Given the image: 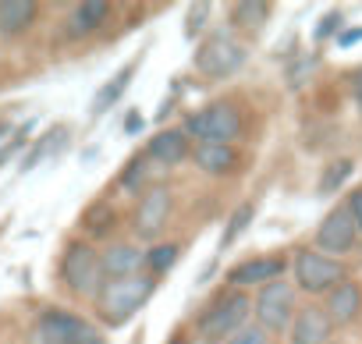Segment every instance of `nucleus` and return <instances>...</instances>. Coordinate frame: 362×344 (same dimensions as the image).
I'll use <instances>...</instances> for the list:
<instances>
[{
  "label": "nucleus",
  "instance_id": "obj_1",
  "mask_svg": "<svg viewBox=\"0 0 362 344\" xmlns=\"http://www.w3.org/2000/svg\"><path fill=\"white\" fill-rule=\"evenodd\" d=\"M156 287H160V280L153 273H135V277L107 280L103 291H100V298L93 302L100 323L110 326V330L114 326H124L128 319H135L146 309V302L156 295Z\"/></svg>",
  "mask_w": 362,
  "mask_h": 344
},
{
  "label": "nucleus",
  "instance_id": "obj_2",
  "mask_svg": "<svg viewBox=\"0 0 362 344\" xmlns=\"http://www.w3.org/2000/svg\"><path fill=\"white\" fill-rule=\"evenodd\" d=\"M252 323V295L249 291H231L224 287L206 302V309L196 316V337L203 344H224L235 337L242 326Z\"/></svg>",
  "mask_w": 362,
  "mask_h": 344
},
{
  "label": "nucleus",
  "instance_id": "obj_3",
  "mask_svg": "<svg viewBox=\"0 0 362 344\" xmlns=\"http://www.w3.org/2000/svg\"><path fill=\"white\" fill-rule=\"evenodd\" d=\"M57 273H61V284L75 298H89V302H96L100 291H103V284H107L100 249L93 242H86V238H75V242L64 245L61 263H57Z\"/></svg>",
  "mask_w": 362,
  "mask_h": 344
},
{
  "label": "nucleus",
  "instance_id": "obj_4",
  "mask_svg": "<svg viewBox=\"0 0 362 344\" xmlns=\"http://www.w3.org/2000/svg\"><path fill=\"white\" fill-rule=\"evenodd\" d=\"M181 128L189 131V138L196 146L199 142H228V146H235L245 135V114L231 100H214V103L185 114V124Z\"/></svg>",
  "mask_w": 362,
  "mask_h": 344
},
{
  "label": "nucleus",
  "instance_id": "obj_5",
  "mask_svg": "<svg viewBox=\"0 0 362 344\" xmlns=\"http://www.w3.org/2000/svg\"><path fill=\"white\" fill-rule=\"evenodd\" d=\"M341 280H348V266L344 259L323 256L320 249H298L291 256V284L298 287V295L309 298H327Z\"/></svg>",
  "mask_w": 362,
  "mask_h": 344
},
{
  "label": "nucleus",
  "instance_id": "obj_6",
  "mask_svg": "<svg viewBox=\"0 0 362 344\" xmlns=\"http://www.w3.org/2000/svg\"><path fill=\"white\" fill-rule=\"evenodd\" d=\"M249 61V47L235 36V32H210L196 43V54H192V68L217 82V78H231L235 71H242V64Z\"/></svg>",
  "mask_w": 362,
  "mask_h": 344
},
{
  "label": "nucleus",
  "instance_id": "obj_7",
  "mask_svg": "<svg viewBox=\"0 0 362 344\" xmlns=\"http://www.w3.org/2000/svg\"><path fill=\"white\" fill-rule=\"evenodd\" d=\"M302 305H298V287L284 277V280H274V284H267V287H259L256 295H252V316H256V323L274 337H281V333H288V326H291V319H295V312H298Z\"/></svg>",
  "mask_w": 362,
  "mask_h": 344
},
{
  "label": "nucleus",
  "instance_id": "obj_8",
  "mask_svg": "<svg viewBox=\"0 0 362 344\" xmlns=\"http://www.w3.org/2000/svg\"><path fill=\"white\" fill-rule=\"evenodd\" d=\"M36 340L40 344H107L103 330L82 319L68 309H47L36 319Z\"/></svg>",
  "mask_w": 362,
  "mask_h": 344
},
{
  "label": "nucleus",
  "instance_id": "obj_9",
  "mask_svg": "<svg viewBox=\"0 0 362 344\" xmlns=\"http://www.w3.org/2000/svg\"><path fill=\"white\" fill-rule=\"evenodd\" d=\"M170 217H174V192H170V185H149L139 196L135 210H132V235L139 242H153L156 245L160 235L167 231Z\"/></svg>",
  "mask_w": 362,
  "mask_h": 344
},
{
  "label": "nucleus",
  "instance_id": "obj_10",
  "mask_svg": "<svg viewBox=\"0 0 362 344\" xmlns=\"http://www.w3.org/2000/svg\"><path fill=\"white\" fill-rule=\"evenodd\" d=\"M291 270V259L284 252H259V256H249L242 263H235L228 273H224V287L231 291H259L274 280H284V273Z\"/></svg>",
  "mask_w": 362,
  "mask_h": 344
},
{
  "label": "nucleus",
  "instance_id": "obj_11",
  "mask_svg": "<svg viewBox=\"0 0 362 344\" xmlns=\"http://www.w3.org/2000/svg\"><path fill=\"white\" fill-rule=\"evenodd\" d=\"M362 231L348 210V203H337L316 227V238H313V249H320L323 256H334V259H344L348 252H355Z\"/></svg>",
  "mask_w": 362,
  "mask_h": 344
},
{
  "label": "nucleus",
  "instance_id": "obj_12",
  "mask_svg": "<svg viewBox=\"0 0 362 344\" xmlns=\"http://www.w3.org/2000/svg\"><path fill=\"white\" fill-rule=\"evenodd\" d=\"M334 333H337V326L327 316V309L309 302L295 312V319L288 326V344H330V340H337Z\"/></svg>",
  "mask_w": 362,
  "mask_h": 344
},
{
  "label": "nucleus",
  "instance_id": "obj_13",
  "mask_svg": "<svg viewBox=\"0 0 362 344\" xmlns=\"http://www.w3.org/2000/svg\"><path fill=\"white\" fill-rule=\"evenodd\" d=\"M192 149H196V142L189 138L185 128H160L156 135H149L142 153L160 167H181L185 160H192Z\"/></svg>",
  "mask_w": 362,
  "mask_h": 344
},
{
  "label": "nucleus",
  "instance_id": "obj_14",
  "mask_svg": "<svg viewBox=\"0 0 362 344\" xmlns=\"http://www.w3.org/2000/svg\"><path fill=\"white\" fill-rule=\"evenodd\" d=\"M192 163L206 178H231L242 170V153L228 142H199L192 149Z\"/></svg>",
  "mask_w": 362,
  "mask_h": 344
},
{
  "label": "nucleus",
  "instance_id": "obj_15",
  "mask_svg": "<svg viewBox=\"0 0 362 344\" xmlns=\"http://www.w3.org/2000/svg\"><path fill=\"white\" fill-rule=\"evenodd\" d=\"M103 259V273L107 280H121V277H135L146 273V249L139 242H107L100 249Z\"/></svg>",
  "mask_w": 362,
  "mask_h": 344
},
{
  "label": "nucleus",
  "instance_id": "obj_16",
  "mask_svg": "<svg viewBox=\"0 0 362 344\" xmlns=\"http://www.w3.org/2000/svg\"><path fill=\"white\" fill-rule=\"evenodd\" d=\"M323 309H327V316L334 319L337 330L358 323V319H362V284H358L355 277L341 280V284L323 298Z\"/></svg>",
  "mask_w": 362,
  "mask_h": 344
},
{
  "label": "nucleus",
  "instance_id": "obj_17",
  "mask_svg": "<svg viewBox=\"0 0 362 344\" xmlns=\"http://www.w3.org/2000/svg\"><path fill=\"white\" fill-rule=\"evenodd\" d=\"M107 22H110V4L107 0H82V4H75L71 15H68V36L71 40L96 36Z\"/></svg>",
  "mask_w": 362,
  "mask_h": 344
},
{
  "label": "nucleus",
  "instance_id": "obj_18",
  "mask_svg": "<svg viewBox=\"0 0 362 344\" xmlns=\"http://www.w3.org/2000/svg\"><path fill=\"white\" fill-rule=\"evenodd\" d=\"M139 64H142V57H132L124 68H117V71L110 75V82H103V85L96 89V96H93V107H89V114H93V117H103L110 107H117V100L128 93V85H132V75L139 71Z\"/></svg>",
  "mask_w": 362,
  "mask_h": 344
},
{
  "label": "nucleus",
  "instance_id": "obj_19",
  "mask_svg": "<svg viewBox=\"0 0 362 344\" xmlns=\"http://www.w3.org/2000/svg\"><path fill=\"white\" fill-rule=\"evenodd\" d=\"M40 4L33 0H0V36H22L36 25Z\"/></svg>",
  "mask_w": 362,
  "mask_h": 344
},
{
  "label": "nucleus",
  "instance_id": "obj_20",
  "mask_svg": "<svg viewBox=\"0 0 362 344\" xmlns=\"http://www.w3.org/2000/svg\"><path fill=\"white\" fill-rule=\"evenodd\" d=\"M270 4L267 0H238V4L228 8V22L235 32H259L270 22Z\"/></svg>",
  "mask_w": 362,
  "mask_h": 344
},
{
  "label": "nucleus",
  "instance_id": "obj_21",
  "mask_svg": "<svg viewBox=\"0 0 362 344\" xmlns=\"http://www.w3.org/2000/svg\"><path fill=\"white\" fill-rule=\"evenodd\" d=\"M114 227H117V210H114L110 199H96L93 206H86V213H82V231H86L89 238H107Z\"/></svg>",
  "mask_w": 362,
  "mask_h": 344
},
{
  "label": "nucleus",
  "instance_id": "obj_22",
  "mask_svg": "<svg viewBox=\"0 0 362 344\" xmlns=\"http://www.w3.org/2000/svg\"><path fill=\"white\" fill-rule=\"evenodd\" d=\"M64 142H68V128H64V124L50 128V131H47V135H43V138H40V142H36V146H33V149H29L25 156H22V174H29V170H36V167H40V163H43L47 156L61 153V146H64Z\"/></svg>",
  "mask_w": 362,
  "mask_h": 344
},
{
  "label": "nucleus",
  "instance_id": "obj_23",
  "mask_svg": "<svg viewBox=\"0 0 362 344\" xmlns=\"http://www.w3.org/2000/svg\"><path fill=\"white\" fill-rule=\"evenodd\" d=\"M149 156L146 153H135L128 163H124V170L117 174V189L121 192H128V196H139V192H146L149 189Z\"/></svg>",
  "mask_w": 362,
  "mask_h": 344
},
{
  "label": "nucleus",
  "instance_id": "obj_24",
  "mask_svg": "<svg viewBox=\"0 0 362 344\" xmlns=\"http://www.w3.org/2000/svg\"><path fill=\"white\" fill-rule=\"evenodd\" d=\"M177 259H181V242H156L146 249V273H153L160 280L167 270H174Z\"/></svg>",
  "mask_w": 362,
  "mask_h": 344
},
{
  "label": "nucleus",
  "instance_id": "obj_25",
  "mask_svg": "<svg viewBox=\"0 0 362 344\" xmlns=\"http://www.w3.org/2000/svg\"><path fill=\"white\" fill-rule=\"evenodd\" d=\"M252 220H256V203H242V206H235L231 217H228V224H224V231H221V249H231V245L252 227Z\"/></svg>",
  "mask_w": 362,
  "mask_h": 344
},
{
  "label": "nucleus",
  "instance_id": "obj_26",
  "mask_svg": "<svg viewBox=\"0 0 362 344\" xmlns=\"http://www.w3.org/2000/svg\"><path fill=\"white\" fill-rule=\"evenodd\" d=\"M351 174H355V163H351L348 156H341V160L327 163L323 178H320V196H334L337 189H344V185H348V178H351Z\"/></svg>",
  "mask_w": 362,
  "mask_h": 344
},
{
  "label": "nucleus",
  "instance_id": "obj_27",
  "mask_svg": "<svg viewBox=\"0 0 362 344\" xmlns=\"http://www.w3.org/2000/svg\"><path fill=\"white\" fill-rule=\"evenodd\" d=\"M341 25H344V18H341V11H327V15H323V22L316 25V32H313V40H316V43H327L330 36H341Z\"/></svg>",
  "mask_w": 362,
  "mask_h": 344
},
{
  "label": "nucleus",
  "instance_id": "obj_28",
  "mask_svg": "<svg viewBox=\"0 0 362 344\" xmlns=\"http://www.w3.org/2000/svg\"><path fill=\"white\" fill-rule=\"evenodd\" d=\"M224 344H270V333H267L259 323H249V326H242L235 337H228Z\"/></svg>",
  "mask_w": 362,
  "mask_h": 344
},
{
  "label": "nucleus",
  "instance_id": "obj_29",
  "mask_svg": "<svg viewBox=\"0 0 362 344\" xmlns=\"http://www.w3.org/2000/svg\"><path fill=\"white\" fill-rule=\"evenodd\" d=\"M29 128H33V124H22V128H18V131H15V135L4 142V146H0V167H4V163H8V160H11V156H15L22 146H25V138H29Z\"/></svg>",
  "mask_w": 362,
  "mask_h": 344
},
{
  "label": "nucleus",
  "instance_id": "obj_30",
  "mask_svg": "<svg viewBox=\"0 0 362 344\" xmlns=\"http://www.w3.org/2000/svg\"><path fill=\"white\" fill-rule=\"evenodd\" d=\"M316 61H320V54H313V57H302V61H298V64L288 71V85H291V89H298V85L305 82V75L316 68Z\"/></svg>",
  "mask_w": 362,
  "mask_h": 344
},
{
  "label": "nucleus",
  "instance_id": "obj_31",
  "mask_svg": "<svg viewBox=\"0 0 362 344\" xmlns=\"http://www.w3.org/2000/svg\"><path fill=\"white\" fill-rule=\"evenodd\" d=\"M210 11H214L210 4H196V8H189V25H185V32H189V36L203 32V29H206V15H210Z\"/></svg>",
  "mask_w": 362,
  "mask_h": 344
},
{
  "label": "nucleus",
  "instance_id": "obj_32",
  "mask_svg": "<svg viewBox=\"0 0 362 344\" xmlns=\"http://www.w3.org/2000/svg\"><path fill=\"white\" fill-rule=\"evenodd\" d=\"M348 89H351V100H355L358 117H362V68H355V71L348 75Z\"/></svg>",
  "mask_w": 362,
  "mask_h": 344
},
{
  "label": "nucleus",
  "instance_id": "obj_33",
  "mask_svg": "<svg viewBox=\"0 0 362 344\" xmlns=\"http://www.w3.org/2000/svg\"><path fill=\"white\" fill-rule=\"evenodd\" d=\"M348 210H351V217H355V224H358V231H362V189H355V192H348Z\"/></svg>",
  "mask_w": 362,
  "mask_h": 344
},
{
  "label": "nucleus",
  "instance_id": "obj_34",
  "mask_svg": "<svg viewBox=\"0 0 362 344\" xmlns=\"http://www.w3.org/2000/svg\"><path fill=\"white\" fill-rule=\"evenodd\" d=\"M142 124H146V121H142V114H139V110H128V117H124V135H139V131H142Z\"/></svg>",
  "mask_w": 362,
  "mask_h": 344
},
{
  "label": "nucleus",
  "instance_id": "obj_35",
  "mask_svg": "<svg viewBox=\"0 0 362 344\" xmlns=\"http://www.w3.org/2000/svg\"><path fill=\"white\" fill-rule=\"evenodd\" d=\"M358 40H362V25H358V29L341 32V36H337V47H341V50H348V47H351V43H358Z\"/></svg>",
  "mask_w": 362,
  "mask_h": 344
},
{
  "label": "nucleus",
  "instance_id": "obj_36",
  "mask_svg": "<svg viewBox=\"0 0 362 344\" xmlns=\"http://www.w3.org/2000/svg\"><path fill=\"white\" fill-rule=\"evenodd\" d=\"M167 344H189V337H185V333H181V330H177V333H174V337H170Z\"/></svg>",
  "mask_w": 362,
  "mask_h": 344
},
{
  "label": "nucleus",
  "instance_id": "obj_37",
  "mask_svg": "<svg viewBox=\"0 0 362 344\" xmlns=\"http://www.w3.org/2000/svg\"><path fill=\"white\" fill-rule=\"evenodd\" d=\"M8 135H15V131H11V124H0V142H4Z\"/></svg>",
  "mask_w": 362,
  "mask_h": 344
},
{
  "label": "nucleus",
  "instance_id": "obj_38",
  "mask_svg": "<svg viewBox=\"0 0 362 344\" xmlns=\"http://www.w3.org/2000/svg\"><path fill=\"white\" fill-rule=\"evenodd\" d=\"M330 344H351V340H330Z\"/></svg>",
  "mask_w": 362,
  "mask_h": 344
}]
</instances>
